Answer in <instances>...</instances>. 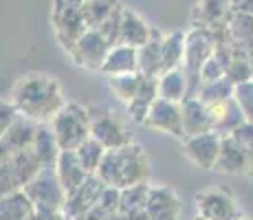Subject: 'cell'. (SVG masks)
I'll return each instance as SVG.
<instances>
[{
	"label": "cell",
	"instance_id": "obj_1",
	"mask_svg": "<svg viewBox=\"0 0 253 220\" xmlns=\"http://www.w3.org/2000/svg\"><path fill=\"white\" fill-rule=\"evenodd\" d=\"M9 99L20 115L38 124H51V119L66 104V97L55 77L46 73H24L11 86Z\"/></svg>",
	"mask_w": 253,
	"mask_h": 220
},
{
	"label": "cell",
	"instance_id": "obj_2",
	"mask_svg": "<svg viewBox=\"0 0 253 220\" xmlns=\"http://www.w3.org/2000/svg\"><path fill=\"white\" fill-rule=\"evenodd\" d=\"M150 174H152V168H150L148 154H145L143 145L134 143V141L121 145V148L106 150L104 161L97 170V176L106 185H113L119 189L145 183L150 180Z\"/></svg>",
	"mask_w": 253,
	"mask_h": 220
},
{
	"label": "cell",
	"instance_id": "obj_3",
	"mask_svg": "<svg viewBox=\"0 0 253 220\" xmlns=\"http://www.w3.org/2000/svg\"><path fill=\"white\" fill-rule=\"evenodd\" d=\"M51 27L55 40L69 53L75 42L90 29L84 16V0H53Z\"/></svg>",
	"mask_w": 253,
	"mask_h": 220
},
{
	"label": "cell",
	"instance_id": "obj_4",
	"mask_svg": "<svg viewBox=\"0 0 253 220\" xmlns=\"http://www.w3.org/2000/svg\"><path fill=\"white\" fill-rule=\"evenodd\" d=\"M51 128L57 136L62 150H77L86 139H90L88 106L77 101H66L62 110L51 119Z\"/></svg>",
	"mask_w": 253,
	"mask_h": 220
},
{
	"label": "cell",
	"instance_id": "obj_5",
	"mask_svg": "<svg viewBox=\"0 0 253 220\" xmlns=\"http://www.w3.org/2000/svg\"><path fill=\"white\" fill-rule=\"evenodd\" d=\"M22 189L38 209H62L66 203V189L60 183L55 165H42Z\"/></svg>",
	"mask_w": 253,
	"mask_h": 220
},
{
	"label": "cell",
	"instance_id": "obj_6",
	"mask_svg": "<svg viewBox=\"0 0 253 220\" xmlns=\"http://www.w3.org/2000/svg\"><path fill=\"white\" fill-rule=\"evenodd\" d=\"M88 115H90V136H95L99 143H104L106 150L121 148V145L132 141L124 121L106 104H90Z\"/></svg>",
	"mask_w": 253,
	"mask_h": 220
},
{
	"label": "cell",
	"instance_id": "obj_7",
	"mask_svg": "<svg viewBox=\"0 0 253 220\" xmlns=\"http://www.w3.org/2000/svg\"><path fill=\"white\" fill-rule=\"evenodd\" d=\"M196 209L209 220H240L245 216L238 198L227 187H207L196 194Z\"/></svg>",
	"mask_w": 253,
	"mask_h": 220
},
{
	"label": "cell",
	"instance_id": "obj_8",
	"mask_svg": "<svg viewBox=\"0 0 253 220\" xmlns=\"http://www.w3.org/2000/svg\"><path fill=\"white\" fill-rule=\"evenodd\" d=\"M113 46L115 44L110 42L99 29H88V31L75 42V46L69 51V55L80 68L99 73Z\"/></svg>",
	"mask_w": 253,
	"mask_h": 220
},
{
	"label": "cell",
	"instance_id": "obj_9",
	"mask_svg": "<svg viewBox=\"0 0 253 220\" xmlns=\"http://www.w3.org/2000/svg\"><path fill=\"white\" fill-rule=\"evenodd\" d=\"M145 128L165 132L176 139H185V128H183V106L181 101H169L163 97H157L145 117Z\"/></svg>",
	"mask_w": 253,
	"mask_h": 220
},
{
	"label": "cell",
	"instance_id": "obj_10",
	"mask_svg": "<svg viewBox=\"0 0 253 220\" xmlns=\"http://www.w3.org/2000/svg\"><path fill=\"white\" fill-rule=\"evenodd\" d=\"M213 51H216V33L211 29L194 27L189 33H185L183 68L187 73H201V66L213 55Z\"/></svg>",
	"mask_w": 253,
	"mask_h": 220
},
{
	"label": "cell",
	"instance_id": "obj_11",
	"mask_svg": "<svg viewBox=\"0 0 253 220\" xmlns=\"http://www.w3.org/2000/svg\"><path fill=\"white\" fill-rule=\"evenodd\" d=\"M220 143H222V134L209 130L203 132V134L185 136L183 152L198 170H213L218 161V152H220Z\"/></svg>",
	"mask_w": 253,
	"mask_h": 220
},
{
	"label": "cell",
	"instance_id": "obj_12",
	"mask_svg": "<svg viewBox=\"0 0 253 220\" xmlns=\"http://www.w3.org/2000/svg\"><path fill=\"white\" fill-rule=\"evenodd\" d=\"M104 185L106 183L99 178V176L90 174L88 178H86L84 183L75 189V192H71L69 196H66V203H64V207H62V212L66 214V218L69 220H80L92 207V205L97 203V198H99Z\"/></svg>",
	"mask_w": 253,
	"mask_h": 220
},
{
	"label": "cell",
	"instance_id": "obj_13",
	"mask_svg": "<svg viewBox=\"0 0 253 220\" xmlns=\"http://www.w3.org/2000/svg\"><path fill=\"white\" fill-rule=\"evenodd\" d=\"M145 209L150 214V220H178L183 205L169 185H152Z\"/></svg>",
	"mask_w": 253,
	"mask_h": 220
},
{
	"label": "cell",
	"instance_id": "obj_14",
	"mask_svg": "<svg viewBox=\"0 0 253 220\" xmlns=\"http://www.w3.org/2000/svg\"><path fill=\"white\" fill-rule=\"evenodd\" d=\"M247 161H249V150L242 143H238L231 134L222 136L220 152L216 161V172L222 174H247Z\"/></svg>",
	"mask_w": 253,
	"mask_h": 220
},
{
	"label": "cell",
	"instance_id": "obj_15",
	"mask_svg": "<svg viewBox=\"0 0 253 220\" xmlns=\"http://www.w3.org/2000/svg\"><path fill=\"white\" fill-rule=\"evenodd\" d=\"M152 36V27L139 16L134 9L124 7L121 11V27H119V40L117 44H128V46H143Z\"/></svg>",
	"mask_w": 253,
	"mask_h": 220
},
{
	"label": "cell",
	"instance_id": "obj_16",
	"mask_svg": "<svg viewBox=\"0 0 253 220\" xmlns=\"http://www.w3.org/2000/svg\"><path fill=\"white\" fill-rule=\"evenodd\" d=\"M55 170H57V176H60V183L64 185V189H66V196H69L71 192H75L90 176L88 170L82 165L75 150H62V154L57 156Z\"/></svg>",
	"mask_w": 253,
	"mask_h": 220
},
{
	"label": "cell",
	"instance_id": "obj_17",
	"mask_svg": "<svg viewBox=\"0 0 253 220\" xmlns=\"http://www.w3.org/2000/svg\"><path fill=\"white\" fill-rule=\"evenodd\" d=\"M101 75H128V73H139V51L128 44H115L101 66Z\"/></svg>",
	"mask_w": 253,
	"mask_h": 220
},
{
	"label": "cell",
	"instance_id": "obj_18",
	"mask_svg": "<svg viewBox=\"0 0 253 220\" xmlns=\"http://www.w3.org/2000/svg\"><path fill=\"white\" fill-rule=\"evenodd\" d=\"M183 106V128L185 136L203 134V132L211 130V112L209 106L203 104L198 97H187L181 101Z\"/></svg>",
	"mask_w": 253,
	"mask_h": 220
},
{
	"label": "cell",
	"instance_id": "obj_19",
	"mask_svg": "<svg viewBox=\"0 0 253 220\" xmlns=\"http://www.w3.org/2000/svg\"><path fill=\"white\" fill-rule=\"evenodd\" d=\"M209 112H211V130L218 132V134H222V136L231 134L242 121H247L245 112H242L240 104L236 101V97L222 101V104L209 106Z\"/></svg>",
	"mask_w": 253,
	"mask_h": 220
},
{
	"label": "cell",
	"instance_id": "obj_20",
	"mask_svg": "<svg viewBox=\"0 0 253 220\" xmlns=\"http://www.w3.org/2000/svg\"><path fill=\"white\" fill-rule=\"evenodd\" d=\"M143 75V73H141ZM159 97V86H157V77H148L143 75L141 77V86L137 90V95H134V99L130 101L128 106H126V110H128L130 119L134 121V124H145V117H148L150 108H152L154 99Z\"/></svg>",
	"mask_w": 253,
	"mask_h": 220
},
{
	"label": "cell",
	"instance_id": "obj_21",
	"mask_svg": "<svg viewBox=\"0 0 253 220\" xmlns=\"http://www.w3.org/2000/svg\"><path fill=\"white\" fill-rule=\"evenodd\" d=\"M163 33L159 29L152 27V36L150 40L139 46V73L148 77H159L163 73V57H161V48H163Z\"/></svg>",
	"mask_w": 253,
	"mask_h": 220
},
{
	"label": "cell",
	"instance_id": "obj_22",
	"mask_svg": "<svg viewBox=\"0 0 253 220\" xmlns=\"http://www.w3.org/2000/svg\"><path fill=\"white\" fill-rule=\"evenodd\" d=\"M38 128H40V124H38V121L29 119V117H24V115L18 112L16 121L9 126V130L4 132L2 139H4V143L11 148V152H16V150L33 148V141H36Z\"/></svg>",
	"mask_w": 253,
	"mask_h": 220
},
{
	"label": "cell",
	"instance_id": "obj_23",
	"mask_svg": "<svg viewBox=\"0 0 253 220\" xmlns=\"http://www.w3.org/2000/svg\"><path fill=\"white\" fill-rule=\"evenodd\" d=\"M229 0H198L196 9H194L192 22L194 27L203 29H218L220 20L225 18V13L229 11Z\"/></svg>",
	"mask_w": 253,
	"mask_h": 220
},
{
	"label": "cell",
	"instance_id": "obj_24",
	"mask_svg": "<svg viewBox=\"0 0 253 220\" xmlns=\"http://www.w3.org/2000/svg\"><path fill=\"white\" fill-rule=\"evenodd\" d=\"M36 205L24 194V189L0 196V220H31Z\"/></svg>",
	"mask_w": 253,
	"mask_h": 220
},
{
	"label": "cell",
	"instance_id": "obj_25",
	"mask_svg": "<svg viewBox=\"0 0 253 220\" xmlns=\"http://www.w3.org/2000/svg\"><path fill=\"white\" fill-rule=\"evenodd\" d=\"M157 86H159V97L169 101H183L187 97V75H185V68H172V71H165L157 77Z\"/></svg>",
	"mask_w": 253,
	"mask_h": 220
},
{
	"label": "cell",
	"instance_id": "obj_26",
	"mask_svg": "<svg viewBox=\"0 0 253 220\" xmlns=\"http://www.w3.org/2000/svg\"><path fill=\"white\" fill-rule=\"evenodd\" d=\"M33 152L38 154L42 165L57 163V156L62 154V148H60V143H57V136H55V132H53L51 124H40L36 141H33Z\"/></svg>",
	"mask_w": 253,
	"mask_h": 220
},
{
	"label": "cell",
	"instance_id": "obj_27",
	"mask_svg": "<svg viewBox=\"0 0 253 220\" xmlns=\"http://www.w3.org/2000/svg\"><path fill=\"white\" fill-rule=\"evenodd\" d=\"M9 163H11L13 172H16L22 187L42 170V161L38 159V154L33 152V148L16 150V152L11 154V159H9Z\"/></svg>",
	"mask_w": 253,
	"mask_h": 220
},
{
	"label": "cell",
	"instance_id": "obj_28",
	"mask_svg": "<svg viewBox=\"0 0 253 220\" xmlns=\"http://www.w3.org/2000/svg\"><path fill=\"white\" fill-rule=\"evenodd\" d=\"M233 90H236V84L229 80V77H220V80H213V82H203L201 88H198V99L207 106H216L222 104V101L231 99Z\"/></svg>",
	"mask_w": 253,
	"mask_h": 220
},
{
	"label": "cell",
	"instance_id": "obj_29",
	"mask_svg": "<svg viewBox=\"0 0 253 220\" xmlns=\"http://www.w3.org/2000/svg\"><path fill=\"white\" fill-rule=\"evenodd\" d=\"M141 73H128V75H110L108 77V90L113 92L115 99H119L124 106H128L134 99L139 86H141Z\"/></svg>",
	"mask_w": 253,
	"mask_h": 220
},
{
	"label": "cell",
	"instance_id": "obj_30",
	"mask_svg": "<svg viewBox=\"0 0 253 220\" xmlns=\"http://www.w3.org/2000/svg\"><path fill=\"white\" fill-rule=\"evenodd\" d=\"M161 57H163V73L183 66V57H185V33L183 31L168 33L163 38Z\"/></svg>",
	"mask_w": 253,
	"mask_h": 220
},
{
	"label": "cell",
	"instance_id": "obj_31",
	"mask_svg": "<svg viewBox=\"0 0 253 220\" xmlns=\"http://www.w3.org/2000/svg\"><path fill=\"white\" fill-rule=\"evenodd\" d=\"M227 31H229V38L236 44L245 48L253 46V13L247 11H236L227 22Z\"/></svg>",
	"mask_w": 253,
	"mask_h": 220
},
{
	"label": "cell",
	"instance_id": "obj_32",
	"mask_svg": "<svg viewBox=\"0 0 253 220\" xmlns=\"http://www.w3.org/2000/svg\"><path fill=\"white\" fill-rule=\"evenodd\" d=\"M121 0H84V16L90 29L101 27L110 16L121 9Z\"/></svg>",
	"mask_w": 253,
	"mask_h": 220
},
{
	"label": "cell",
	"instance_id": "obj_33",
	"mask_svg": "<svg viewBox=\"0 0 253 220\" xmlns=\"http://www.w3.org/2000/svg\"><path fill=\"white\" fill-rule=\"evenodd\" d=\"M150 187L152 185L145 180V183H137V185H130V187L121 189V198H119V212L121 214H128L132 209L145 207L150 196Z\"/></svg>",
	"mask_w": 253,
	"mask_h": 220
},
{
	"label": "cell",
	"instance_id": "obj_34",
	"mask_svg": "<svg viewBox=\"0 0 253 220\" xmlns=\"http://www.w3.org/2000/svg\"><path fill=\"white\" fill-rule=\"evenodd\" d=\"M75 152H77V156H80L82 165H84L90 174H97L101 161H104L106 148H104V143H99V141L95 139V136H90V139H86Z\"/></svg>",
	"mask_w": 253,
	"mask_h": 220
},
{
	"label": "cell",
	"instance_id": "obj_35",
	"mask_svg": "<svg viewBox=\"0 0 253 220\" xmlns=\"http://www.w3.org/2000/svg\"><path fill=\"white\" fill-rule=\"evenodd\" d=\"M233 97H236V101L245 112V119L253 124V80L238 84L236 90H233Z\"/></svg>",
	"mask_w": 253,
	"mask_h": 220
},
{
	"label": "cell",
	"instance_id": "obj_36",
	"mask_svg": "<svg viewBox=\"0 0 253 220\" xmlns=\"http://www.w3.org/2000/svg\"><path fill=\"white\" fill-rule=\"evenodd\" d=\"M16 189H22L20 180H18L16 172H13L11 163L2 161V163H0V196H7V194L16 192Z\"/></svg>",
	"mask_w": 253,
	"mask_h": 220
},
{
	"label": "cell",
	"instance_id": "obj_37",
	"mask_svg": "<svg viewBox=\"0 0 253 220\" xmlns=\"http://www.w3.org/2000/svg\"><path fill=\"white\" fill-rule=\"evenodd\" d=\"M119 198H121V189H119V187H113V185H104V189H101V194H99V198H97V203H99L108 214H113V212H119Z\"/></svg>",
	"mask_w": 253,
	"mask_h": 220
},
{
	"label": "cell",
	"instance_id": "obj_38",
	"mask_svg": "<svg viewBox=\"0 0 253 220\" xmlns=\"http://www.w3.org/2000/svg\"><path fill=\"white\" fill-rule=\"evenodd\" d=\"M16 117H18V110H16V106L11 104V99H0V139L4 136V132L9 130V126L16 121Z\"/></svg>",
	"mask_w": 253,
	"mask_h": 220
},
{
	"label": "cell",
	"instance_id": "obj_39",
	"mask_svg": "<svg viewBox=\"0 0 253 220\" xmlns=\"http://www.w3.org/2000/svg\"><path fill=\"white\" fill-rule=\"evenodd\" d=\"M231 136L238 141V143L245 145L247 150L253 148V124H251V121H242V124L231 132Z\"/></svg>",
	"mask_w": 253,
	"mask_h": 220
},
{
	"label": "cell",
	"instance_id": "obj_40",
	"mask_svg": "<svg viewBox=\"0 0 253 220\" xmlns=\"http://www.w3.org/2000/svg\"><path fill=\"white\" fill-rule=\"evenodd\" d=\"M31 220H69L62 209H33Z\"/></svg>",
	"mask_w": 253,
	"mask_h": 220
},
{
	"label": "cell",
	"instance_id": "obj_41",
	"mask_svg": "<svg viewBox=\"0 0 253 220\" xmlns=\"http://www.w3.org/2000/svg\"><path fill=\"white\" fill-rule=\"evenodd\" d=\"M106 216H108V212H106V209L101 207L99 203H95V205H92V207H90L88 212H86L80 220H106Z\"/></svg>",
	"mask_w": 253,
	"mask_h": 220
},
{
	"label": "cell",
	"instance_id": "obj_42",
	"mask_svg": "<svg viewBox=\"0 0 253 220\" xmlns=\"http://www.w3.org/2000/svg\"><path fill=\"white\" fill-rule=\"evenodd\" d=\"M126 218L128 220H150V214L145 207H139V209H132V212L126 214Z\"/></svg>",
	"mask_w": 253,
	"mask_h": 220
},
{
	"label": "cell",
	"instance_id": "obj_43",
	"mask_svg": "<svg viewBox=\"0 0 253 220\" xmlns=\"http://www.w3.org/2000/svg\"><path fill=\"white\" fill-rule=\"evenodd\" d=\"M11 148H9L7 143H4V139H0V163H2V161H9L11 159Z\"/></svg>",
	"mask_w": 253,
	"mask_h": 220
},
{
	"label": "cell",
	"instance_id": "obj_44",
	"mask_svg": "<svg viewBox=\"0 0 253 220\" xmlns=\"http://www.w3.org/2000/svg\"><path fill=\"white\" fill-rule=\"evenodd\" d=\"M106 220H128V218H126V214H121V212H113L106 216Z\"/></svg>",
	"mask_w": 253,
	"mask_h": 220
},
{
	"label": "cell",
	"instance_id": "obj_45",
	"mask_svg": "<svg viewBox=\"0 0 253 220\" xmlns=\"http://www.w3.org/2000/svg\"><path fill=\"white\" fill-rule=\"evenodd\" d=\"M249 62H251V73H253V46L249 48Z\"/></svg>",
	"mask_w": 253,
	"mask_h": 220
},
{
	"label": "cell",
	"instance_id": "obj_46",
	"mask_svg": "<svg viewBox=\"0 0 253 220\" xmlns=\"http://www.w3.org/2000/svg\"><path fill=\"white\" fill-rule=\"evenodd\" d=\"M194 220H209V218H205V216H201V214H198V216L194 218Z\"/></svg>",
	"mask_w": 253,
	"mask_h": 220
},
{
	"label": "cell",
	"instance_id": "obj_47",
	"mask_svg": "<svg viewBox=\"0 0 253 220\" xmlns=\"http://www.w3.org/2000/svg\"><path fill=\"white\" fill-rule=\"evenodd\" d=\"M240 220H249V218H247V216H242V218H240Z\"/></svg>",
	"mask_w": 253,
	"mask_h": 220
}]
</instances>
